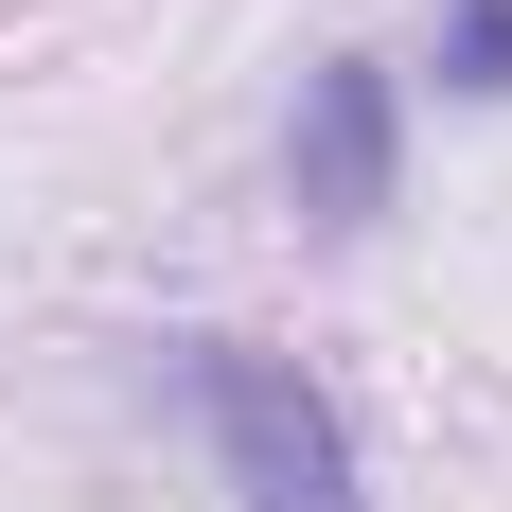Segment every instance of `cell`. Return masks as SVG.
I'll return each mask as SVG.
<instances>
[{"mask_svg": "<svg viewBox=\"0 0 512 512\" xmlns=\"http://www.w3.org/2000/svg\"><path fill=\"white\" fill-rule=\"evenodd\" d=\"M177 389H195V424H212V460H230L248 512H371L354 424H336V389H318L301 354H265V336H177Z\"/></svg>", "mask_w": 512, "mask_h": 512, "instance_id": "6da1fadb", "label": "cell"}, {"mask_svg": "<svg viewBox=\"0 0 512 512\" xmlns=\"http://www.w3.org/2000/svg\"><path fill=\"white\" fill-rule=\"evenodd\" d=\"M407 177V89H389V53H318L301 106H283V195L301 230H371Z\"/></svg>", "mask_w": 512, "mask_h": 512, "instance_id": "7a4b0ae2", "label": "cell"}, {"mask_svg": "<svg viewBox=\"0 0 512 512\" xmlns=\"http://www.w3.org/2000/svg\"><path fill=\"white\" fill-rule=\"evenodd\" d=\"M442 89L512 106V0H460V18H442Z\"/></svg>", "mask_w": 512, "mask_h": 512, "instance_id": "3957f363", "label": "cell"}]
</instances>
